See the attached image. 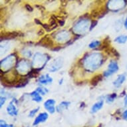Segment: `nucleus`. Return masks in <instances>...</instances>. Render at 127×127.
Here are the masks:
<instances>
[{
	"mask_svg": "<svg viewBox=\"0 0 127 127\" xmlns=\"http://www.w3.org/2000/svg\"><path fill=\"white\" fill-rule=\"evenodd\" d=\"M41 69H31V71H29V73H27V76L29 77V78H35L37 77L39 75V71H41Z\"/></svg>",
	"mask_w": 127,
	"mask_h": 127,
	"instance_id": "nucleus-15",
	"label": "nucleus"
},
{
	"mask_svg": "<svg viewBox=\"0 0 127 127\" xmlns=\"http://www.w3.org/2000/svg\"><path fill=\"white\" fill-rule=\"evenodd\" d=\"M36 45L42 46V47H46V48H51V49L52 48H53L54 43H53L52 39H51L49 35H46L41 38L39 41V42L36 43Z\"/></svg>",
	"mask_w": 127,
	"mask_h": 127,
	"instance_id": "nucleus-1",
	"label": "nucleus"
},
{
	"mask_svg": "<svg viewBox=\"0 0 127 127\" xmlns=\"http://www.w3.org/2000/svg\"><path fill=\"white\" fill-rule=\"evenodd\" d=\"M110 40L109 39V37H107L106 39H104L102 43H101V45H100V47H98L96 49L97 50H106L107 49H108L110 47Z\"/></svg>",
	"mask_w": 127,
	"mask_h": 127,
	"instance_id": "nucleus-9",
	"label": "nucleus"
},
{
	"mask_svg": "<svg viewBox=\"0 0 127 127\" xmlns=\"http://www.w3.org/2000/svg\"><path fill=\"white\" fill-rule=\"evenodd\" d=\"M19 35V33L17 31H12V32H5L1 34L0 40L2 41L3 40H9L15 39Z\"/></svg>",
	"mask_w": 127,
	"mask_h": 127,
	"instance_id": "nucleus-3",
	"label": "nucleus"
},
{
	"mask_svg": "<svg viewBox=\"0 0 127 127\" xmlns=\"http://www.w3.org/2000/svg\"><path fill=\"white\" fill-rule=\"evenodd\" d=\"M0 107H2L3 104H4L5 102V100H6V98L5 97H3V96H1V98H0Z\"/></svg>",
	"mask_w": 127,
	"mask_h": 127,
	"instance_id": "nucleus-25",
	"label": "nucleus"
},
{
	"mask_svg": "<svg viewBox=\"0 0 127 127\" xmlns=\"http://www.w3.org/2000/svg\"><path fill=\"white\" fill-rule=\"evenodd\" d=\"M106 53H108L110 55H113V56L116 57L117 58H119V57H120V55H119V53H118V51H117L115 48H113V47H109V48L106 49Z\"/></svg>",
	"mask_w": 127,
	"mask_h": 127,
	"instance_id": "nucleus-17",
	"label": "nucleus"
},
{
	"mask_svg": "<svg viewBox=\"0 0 127 127\" xmlns=\"http://www.w3.org/2000/svg\"><path fill=\"white\" fill-rule=\"evenodd\" d=\"M55 101L53 99H49V100H47V101L45 102V103H44V106H45V109L48 110L49 113L53 114L55 111Z\"/></svg>",
	"mask_w": 127,
	"mask_h": 127,
	"instance_id": "nucleus-4",
	"label": "nucleus"
},
{
	"mask_svg": "<svg viewBox=\"0 0 127 127\" xmlns=\"http://www.w3.org/2000/svg\"><path fill=\"white\" fill-rule=\"evenodd\" d=\"M126 78H127V74L126 73H123V74L119 75L117 77V79L113 82V85H114L115 87H120L123 85V83L125 81Z\"/></svg>",
	"mask_w": 127,
	"mask_h": 127,
	"instance_id": "nucleus-5",
	"label": "nucleus"
},
{
	"mask_svg": "<svg viewBox=\"0 0 127 127\" xmlns=\"http://www.w3.org/2000/svg\"><path fill=\"white\" fill-rule=\"evenodd\" d=\"M117 94L116 93H113L111 94V95H109L108 96H106V102H108V103H111V102H113L115 99L117 98Z\"/></svg>",
	"mask_w": 127,
	"mask_h": 127,
	"instance_id": "nucleus-18",
	"label": "nucleus"
},
{
	"mask_svg": "<svg viewBox=\"0 0 127 127\" xmlns=\"http://www.w3.org/2000/svg\"><path fill=\"white\" fill-rule=\"evenodd\" d=\"M102 80V75H97L93 77L91 81V85L93 86H96L100 81Z\"/></svg>",
	"mask_w": 127,
	"mask_h": 127,
	"instance_id": "nucleus-13",
	"label": "nucleus"
},
{
	"mask_svg": "<svg viewBox=\"0 0 127 127\" xmlns=\"http://www.w3.org/2000/svg\"><path fill=\"white\" fill-rule=\"evenodd\" d=\"M98 23V21H96V20H93V21H92V23L91 24V27H90V31H92L94 27H95Z\"/></svg>",
	"mask_w": 127,
	"mask_h": 127,
	"instance_id": "nucleus-23",
	"label": "nucleus"
},
{
	"mask_svg": "<svg viewBox=\"0 0 127 127\" xmlns=\"http://www.w3.org/2000/svg\"><path fill=\"white\" fill-rule=\"evenodd\" d=\"M35 20V22L37 24H38V25H43V23H42V22L41 21H40L39 19H34Z\"/></svg>",
	"mask_w": 127,
	"mask_h": 127,
	"instance_id": "nucleus-29",
	"label": "nucleus"
},
{
	"mask_svg": "<svg viewBox=\"0 0 127 127\" xmlns=\"http://www.w3.org/2000/svg\"><path fill=\"white\" fill-rule=\"evenodd\" d=\"M25 9H27L28 11H29V12H32L33 11V7L30 5L29 4H28V3H26V4L25 5Z\"/></svg>",
	"mask_w": 127,
	"mask_h": 127,
	"instance_id": "nucleus-24",
	"label": "nucleus"
},
{
	"mask_svg": "<svg viewBox=\"0 0 127 127\" xmlns=\"http://www.w3.org/2000/svg\"><path fill=\"white\" fill-rule=\"evenodd\" d=\"M115 41L120 44H124L127 41V35H120L115 39Z\"/></svg>",
	"mask_w": 127,
	"mask_h": 127,
	"instance_id": "nucleus-16",
	"label": "nucleus"
},
{
	"mask_svg": "<svg viewBox=\"0 0 127 127\" xmlns=\"http://www.w3.org/2000/svg\"><path fill=\"white\" fill-rule=\"evenodd\" d=\"M48 117L49 116L47 113H41V114H39V115H38L37 117L35 119V121L33 122V126H35V125H39V124L41 123H44L47 119H48Z\"/></svg>",
	"mask_w": 127,
	"mask_h": 127,
	"instance_id": "nucleus-6",
	"label": "nucleus"
},
{
	"mask_svg": "<svg viewBox=\"0 0 127 127\" xmlns=\"http://www.w3.org/2000/svg\"><path fill=\"white\" fill-rule=\"evenodd\" d=\"M69 104H70V102H65V101H64V102H61L60 104L58 105V106L57 107V111L58 113H61L63 110H64L65 109H67L68 108Z\"/></svg>",
	"mask_w": 127,
	"mask_h": 127,
	"instance_id": "nucleus-12",
	"label": "nucleus"
},
{
	"mask_svg": "<svg viewBox=\"0 0 127 127\" xmlns=\"http://www.w3.org/2000/svg\"><path fill=\"white\" fill-rule=\"evenodd\" d=\"M61 49L60 46H58V47H54V48L51 49V50L53 51H59Z\"/></svg>",
	"mask_w": 127,
	"mask_h": 127,
	"instance_id": "nucleus-30",
	"label": "nucleus"
},
{
	"mask_svg": "<svg viewBox=\"0 0 127 127\" xmlns=\"http://www.w3.org/2000/svg\"><path fill=\"white\" fill-rule=\"evenodd\" d=\"M44 34V31L43 29H40L39 31V32H38V35H43Z\"/></svg>",
	"mask_w": 127,
	"mask_h": 127,
	"instance_id": "nucleus-31",
	"label": "nucleus"
},
{
	"mask_svg": "<svg viewBox=\"0 0 127 127\" xmlns=\"http://www.w3.org/2000/svg\"><path fill=\"white\" fill-rule=\"evenodd\" d=\"M36 91L39 93V94H41L42 95H45L47 93H48V90L45 89V88H42V87H38L36 89Z\"/></svg>",
	"mask_w": 127,
	"mask_h": 127,
	"instance_id": "nucleus-20",
	"label": "nucleus"
},
{
	"mask_svg": "<svg viewBox=\"0 0 127 127\" xmlns=\"http://www.w3.org/2000/svg\"><path fill=\"white\" fill-rule=\"evenodd\" d=\"M103 100H101L98 102H96L95 104H93V106H92L91 108V113H96L98 110H100V108H102V106H103Z\"/></svg>",
	"mask_w": 127,
	"mask_h": 127,
	"instance_id": "nucleus-11",
	"label": "nucleus"
},
{
	"mask_svg": "<svg viewBox=\"0 0 127 127\" xmlns=\"http://www.w3.org/2000/svg\"><path fill=\"white\" fill-rule=\"evenodd\" d=\"M57 21H58L59 25H60V26H63V25H65V19H57Z\"/></svg>",
	"mask_w": 127,
	"mask_h": 127,
	"instance_id": "nucleus-26",
	"label": "nucleus"
},
{
	"mask_svg": "<svg viewBox=\"0 0 127 127\" xmlns=\"http://www.w3.org/2000/svg\"><path fill=\"white\" fill-rule=\"evenodd\" d=\"M98 127H102V125H101V124H100V125H99V126H98Z\"/></svg>",
	"mask_w": 127,
	"mask_h": 127,
	"instance_id": "nucleus-35",
	"label": "nucleus"
},
{
	"mask_svg": "<svg viewBox=\"0 0 127 127\" xmlns=\"http://www.w3.org/2000/svg\"><path fill=\"white\" fill-rule=\"evenodd\" d=\"M119 70V65L115 61H110V64L108 66V69L104 72V77H108L110 75H112L115 73L117 72Z\"/></svg>",
	"mask_w": 127,
	"mask_h": 127,
	"instance_id": "nucleus-2",
	"label": "nucleus"
},
{
	"mask_svg": "<svg viewBox=\"0 0 127 127\" xmlns=\"http://www.w3.org/2000/svg\"><path fill=\"white\" fill-rule=\"evenodd\" d=\"M100 45H101V42L99 41H94L89 45V47L91 49H95L98 46H100Z\"/></svg>",
	"mask_w": 127,
	"mask_h": 127,
	"instance_id": "nucleus-19",
	"label": "nucleus"
},
{
	"mask_svg": "<svg viewBox=\"0 0 127 127\" xmlns=\"http://www.w3.org/2000/svg\"><path fill=\"white\" fill-rule=\"evenodd\" d=\"M7 113H8L9 115L12 116V117L17 116V115L18 111H17L15 106L13 104V100L9 104V105L7 107Z\"/></svg>",
	"mask_w": 127,
	"mask_h": 127,
	"instance_id": "nucleus-7",
	"label": "nucleus"
},
{
	"mask_svg": "<svg viewBox=\"0 0 127 127\" xmlns=\"http://www.w3.org/2000/svg\"><path fill=\"white\" fill-rule=\"evenodd\" d=\"M125 27L127 29V17L126 18V20L125 21Z\"/></svg>",
	"mask_w": 127,
	"mask_h": 127,
	"instance_id": "nucleus-33",
	"label": "nucleus"
},
{
	"mask_svg": "<svg viewBox=\"0 0 127 127\" xmlns=\"http://www.w3.org/2000/svg\"><path fill=\"white\" fill-rule=\"evenodd\" d=\"M7 125L6 123H5L4 121H2V120H1V123H0V127H7Z\"/></svg>",
	"mask_w": 127,
	"mask_h": 127,
	"instance_id": "nucleus-28",
	"label": "nucleus"
},
{
	"mask_svg": "<svg viewBox=\"0 0 127 127\" xmlns=\"http://www.w3.org/2000/svg\"><path fill=\"white\" fill-rule=\"evenodd\" d=\"M53 79L47 74V75H42L41 77L39 79V82L40 83L43 84V85H47L49 83H52Z\"/></svg>",
	"mask_w": 127,
	"mask_h": 127,
	"instance_id": "nucleus-8",
	"label": "nucleus"
},
{
	"mask_svg": "<svg viewBox=\"0 0 127 127\" xmlns=\"http://www.w3.org/2000/svg\"><path fill=\"white\" fill-rule=\"evenodd\" d=\"M28 81H29V79L28 78H26V77L21 78V79H19L18 80V81H17V83H16L15 86V87H25L28 83Z\"/></svg>",
	"mask_w": 127,
	"mask_h": 127,
	"instance_id": "nucleus-10",
	"label": "nucleus"
},
{
	"mask_svg": "<svg viewBox=\"0 0 127 127\" xmlns=\"http://www.w3.org/2000/svg\"><path fill=\"white\" fill-rule=\"evenodd\" d=\"M7 127H14L13 125H7Z\"/></svg>",
	"mask_w": 127,
	"mask_h": 127,
	"instance_id": "nucleus-34",
	"label": "nucleus"
},
{
	"mask_svg": "<svg viewBox=\"0 0 127 127\" xmlns=\"http://www.w3.org/2000/svg\"><path fill=\"white\" fill-rule=\"evenodd\" d=\"M42 27H43L44 29H45L47 31H48V32H49V31H52L53 30L51 27L50 25H49V24H43V25H42Z\"/></svg>",
	"mask_w": 127,
	"mask_h": 127,
	"instance_id": "nucleus-22",
	"label": "nucleus"
},
{
	"mask_svg": "<svg viewBox=\"0 0 127 127\" xmlns=\"http://www.w3.org/2000/svg\"><path fill=\"white\" fill-rule=\"evenodd\" d=\"M125 106H127V94H126V96L125 98Z\"/></svg>",
	"mask_w": 127,
	"mask_h": 127,
	"instance_id": "nucleus-32",
	"label": "nucleus"
},
{
	"mask_svg": "<svg viewBox=\"0 0 127 127\" xmlns=\"http://www.w3.org/2000/svg\"><path fill=\"white\" fill-rule=\"evenodd\" d=\"M39 107H37V108H35V109H33V110H31V112L29 113V117H33L34 115H35L36 113H37V111L39 110Z\"/></svg>",
	"mask_w": 127,
	"mask_h": 127,
	"instance_id": "nucleus-21",
	"label": "nucleus"
},
{
	"mask_svg": "<svg viewBox=\"0 0 127 127\" xmlns=\"http://www.w3.org/2000/svg\"><path fill=\"white\" fill-rule=\"evenodd\" d=\"M30 95H31V97H32V99H33V100H34V101L39 102L42 100V97L40 96L39 93H37L36 91L32 92V93L30 94Z\"/></svg>",
	"mask_w": 127,
	"mask_h": 127,
	"instance_id": "nucleus-14",
	"label": "nucleus"
},
{
	"mask_svg": "<svg viewBox=\"0 0 127 127\" xmlns=\"http://www.w3.org/2000/svg\"><path fill=\"white\" fill-rule=\"evenodd\" d=\"M122 117H123V119H124V120L127 121V110H125V111L123 112Z\"/></svg>",
	"mask_w": 127,
	"mask_h": 127,
	"instance_id": "nucleus-27",
	"label": "nucleus"
}]
</instances>
